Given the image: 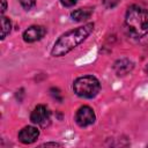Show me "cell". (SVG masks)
Listing matches in <instances>:
<instances>
[{
  "mask_svg": "<svg viewBox=\"0 0 148 148\" xmlns=\"http://www.w3.org/2000/svg\"><path fill=\"white\" fill-rule=\"evenodd\" d=\"M94 30V23H87L76 29L69 30L61 35L54 43L51 54L53 57H62L81 44Z\"/></svg>",
  "mask_w": 148,
  "mask_h": 148,
  "instance_id": "cell-1",
  "label": "cell"
},
{
  "mask_svg": "<svg viewBox=\"0 0 148 148\" xmlns=\"http://www.w3.org/2000/svg\"><path fill=\"white\" fill-rule=\"evenodd\" d=\"M125 27L134 38L146 36L148 34V8L140 5L128 7L125 15Z\"/></svg>",
  "mask_w": 148,
  "mask_h": 148,
  "instance_id": "cell-2",
  "label": "cell"
},
{
  "mask_svg": "<svg viewBox=\"0 0 148 148\" xmlns=\"http://www.w3.org/2000/svg\"><path fill=\"white\" fill-rule=\"evenodd\" d=\"M74 92L83 98H92L95 97L101 89L99 81L92 75H86L77 77L73 83Z\"/></svg>",
  "mask_w": 148,
  "mask_h": 148,
  "instance_id": "cell-3",
  "label": "cell"
},
{
  "mask_svg": "<svg viewBox=\"0 0 148 148\" xmlns=\"http://www.w3.org/2000/svg\"><path fill=\"white\" fill-rule=\"evenodd\" d=\"M30 120L40 127H46L50 125L51 113L45 105H37L34 109V111L31 112Z\"/></svg>",
  "mask_w": 148,
  "mask_h": 148,
  "instance_id": "cell-4",
  "label": "cell"
},
{
  "mask_svg": "<svg viewBox=\"0 0 148 148\" xmlns=\"http://www.w3.org/2000/svg\"><path fill=\"white\" fill-rule=\"evenodd\" d=\"M95 119H96V116H95V112L94 110L88 106V105H83L81 106L77 111H76V114H75V121L76 124L80 126V127H87L91 124L95 123Z\"/></svg>",
  "mask_w": 148,
  "mask_h": 148,
  "instance_id": "cell-5",
  "label": "cell"
},
{
  "mask_svg": "<svg viewBox=\"0 0 148 148\" xmlns=\"http://www.w3.org/2000/svg\"><path fill=\"white\" fill-rule=\"evenodd\" d=\"M46 34V29L42 25H31L23 32V40L27 43H34L42 39Z\"/></svg>",
  "mask_w": 148,
  "mask_h": 148,
  "instance_id": "cell-6",
  "label": "cell"
},
{
  "mask_svg": "<svg viewBox=\"0 0 148 148\" xmlns=\"http://www.w3.org/2000/svg\"><path fill=\"white\" fill-rule=\"evenodd\" d=\"M39 136V131L34 126H25L18 132V140L24 145L34 143Z\"/></svg>",
  "mask_w": 148,
  "mask_h": 148,
  "instance_id": "cell-7",
  "label": "cell"
},
{
  "mask_svg": "<svg viewBox=\"0 0 148 148\" xmlns=\"http://www.w3.org/2000/svg\"><path fill=\"white\" fill-rule=\"evenodd\" d=\"M133 68V62L128 59H119L114 62L113 69L117 73V75H126L128 72H131Z\"/></svg>",
  "mask_w": 148,
  "mask_h": 148,
  "instance_id": "cell-8",
  "label": "cell"
},
{
  "mask_svg": "<svg viewBox=\"0 0 148 148\" xmlns=\"http://www.w3.org/2000/svg\"><path fill=\"white\" fill-rule=\"evenodd\" d=\"M94 12V8L91 7H86V8H80V9H76L74 12L71 13V17L73 21H76V22H81V21H84V20H88L91 14Z\"/></svg>",
  "mask_w": 148,
  "mask_h": 148,
  "instance_id": "cell-9",
  "label": "cell"
},
{
  "mask_svg": "<svg viewBox=\"0 0 148 148\" xmlns=\"http://www.w3.org/2000/svg\"><path fill=\"white\" fill-rule=\"evenodd\" d=\"M10 29H12V23L9 18H7L6 16H2L1 17V39H3L10 32Z\"/></svg>",
  "mask_w": 148,
  "mask_h": 148,
  "instance_id": "cell-10",
  "label": "cell"
},
{
  "mask_svg": "<svg viewBox=\"0 0 148 148\" xmlns=\"http://www.w3.org/2000/svg\"><path fill=\"white\" fill-rule=\"evenodd\" d=\"M18 1H20L21 6H22L24 9H27V10L31 9V8L36 5V0H18Z\"/></svg>",
  "mask_w": 148,
  "mask_h": 148,
  "instance_id": "cell-11",
  "label": "cell"
},
{
  "mask_svg": "<svg viewBox=\"0 0 148 148\" xmlns=\"http://www.w3.org/2000/svg\"><path fill=\"white\" fill-rule=\"evenodd\" d=\"M119 2V0H103V3L106 8H113L114 6H117Z\"/></svg>",
  "mask_w": 148,
  "mask_h": 148,
  "instance_id": "cell-12",
  "label": "cell"
},
{
  "mask_svg": "<svg viewBox=\"0 0 148 148\" xmlns=\"http://www.w3.org/2000/svg\"><path fill=\"white\" fill-rule=\"evenodd\" d=\"M60 2L65 7H72V6H74L77 2V0H60Z\"/></svg>",
  "mask_w": 148,
  "mask_h": 148,
  "instance_id": "cell-13",
  "label": "cell"
},
{
  "mask_svg": "<svg viewBox=\"0 0 148 148\" xmlns=\"http://www.w3.org/2000/svg\"><path fill=\"white\" fill-rule=\"evenodd\" d=\"M6 9H7V1L6 0H1V14H3Z\"/></svg>",
  "mask_w": 148,
  "mask_h": 148,
  "instance_id": "cell-14",
  "label": "cell"
},
{
  "mask_svg": "<svg viewBox=\"0 0 148 148\" xmlns=\"http://www.w3.org/2000/svg\"><path fill=\"white\" fill-rule=\"evenodd\" d=\"M43 146H45V147H49V146H54V147H57V146H60L59 143H56V142H49V143H44Z\"/></svg>",
  "mask_w": 148,
  "mask_h": 148,
  "instance_id": "cell-15",
  "label": "cell"
},
{
  "mask_svg": "<svg viewBox=\"0 0 148 148\" xmlns=\"http://www.w3.org/2000/svg\"><path fill=\"white\" fill-rule=\"evenodd\" d=\"M145 71H146V73H147V74H148V64H147V65H146V67H145Z\"/></svg>",
  "mask_w": 148,
  "mask_h": 148,
  "instance_id": "cell-16",
  "label": "cell"
}]
</instances>
